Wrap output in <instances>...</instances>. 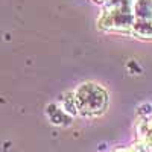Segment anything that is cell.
<instances>
[{
	"instance_id": "cell-1",
	"label": "cell",
	"mask_w": 152,
	"mask_h": 152,
	"mask_svg": "<svg viewBox=\"0 0 152 152\" xmlns=\"http://www.w3.org/2000/svg\"><path fill=\"white\" fill-rule=\"evenodd\" d=\"M135 15L131 0H107L99 28L107 31H128L134 26Z\"/></svg>"
},
{
	"instance_id": "cell-2",
	"label": "cell",
	"mask_w": 152,
	"mask_h": 152,
	"mask_svg": "<svg viewBox=\"0 0 152 152\" xmlns=\"http://www.w3.org/2000/svg\"><path fill=\"white\" fill-rule=\"evenodd\" d=\"M78 114L82 116H99L107 110L108 96L100 85L94 82H84L73 91Z\"/></svg>"
},
{
	"instance_id": "cell-3",
	"label": "cell",
	"mask_w": 152,
	"mask_h": 152,
	"mask_svg": "<svg viewBox=\"0 0 152 152\" xmlns=\"http://www.w3.org/2000/svg\"><path fill=\"white\" fill-rule=\"evenodd\" d=\"M138 142H142L148 152H152V117H143L137 123Z\"/></svg>"
},
{
	"instance_id": "cell-4",
	"label": "cell",
	"mask_w": 152,
	"mask_h": 152,
	"mask_svg": "<svg viewBox=\"0 0 152 152\" xmlns=\"http://www.w3.org/2000/svg\"><path fill=\"white\" fill-rule=\"evenodd\" d=\"M47 114L50 117V122L53 125H69L72 122V116L66 113L62 108H58L56 105H49L47 107Z\"/></svg>"
},
{
	"instance_id": "cell-5",
	"label": "cell",
	"mask_w": 152,
	"mask_h": 152,
	"mask_svg": "<svg viewBox=\"0 0 152 152\" xmlns=\"http://www.w3.org/2000/svg\"><path fill=\"white\" fill-rule=\"evenodd\" d=\"M134 15L135 20H152V0H137Z\"/></svg>"
},
{
	"instance_id": "cell-6",
	"label": "cell",
	"mask_w": 152,
	"mask_h": 152,
	"mask_svg": "<svg viewBox=\"0 0 152 152\" xmlns=\"http://www.w3.org/2000/svg\"><path fill=\"white\" fill-rule=\"evenodd\" d=\"M114 152H138L135 148H129V149H117V151H114Z\"/></svg>"
},
{
	"instance_id": "cell-7",
	"label": "cell",
	"mask_w": 152,
	"mask_h": 152,
	"mask_svg": "<svg viewBox=\"0 0 152 152\" xmlns=\"http://www.w3.org/2000/svg\"><path fill=\"white\" fill-rule=\"evenodd\" d=\"M97 2H102V3H105V2H107V0H97Z\"/></svg>"
}]
</instances>
